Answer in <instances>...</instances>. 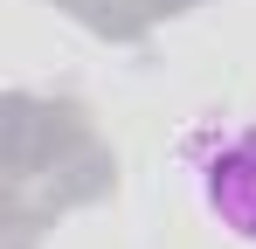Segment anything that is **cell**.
Returning <instances> with one entry per match:
<instances>
[{
	"label": "cell",
	"instance_id": "1",
	"mask_svg": "<svg viewBox=\"0 0 256 249\" xmlns=\"http://www.w3.org/2000/svg\"><path fill=\"white\" fill-rule=\"evenodd\" d=\"M201 201L208 214L236 236V242L256 249V124H242L236 138H222L201 166Z\"/></svg>",
	"mask_w": 256,
	"mask_h": 249
}]
</instances>
